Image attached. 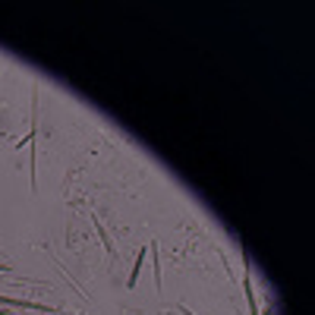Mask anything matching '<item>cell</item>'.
Returning a JSON list of instances; mask_svg holds the SVG:
<instances>
[{
  "label": "cell",
  "instance_id": "obj_1",
  "mask_svg": "<svg viewBox=\"0 0 315 315\" xmlns=\"http://www.w3.org/2000/svg\"><path fill=\"white\" fill-rule=\"evenodd\" d=\"M142 262H145V246L139 249V255H136V265H133V274H130V287H136V281H139V271H142Z\"/></svg>",
  "mask_w": 315,
  "mask_h": 315
},
{
  "label": "cell",
  "instance_id": "obj_2",
  "mask_svg": "<svg viewBox=\"0 0 315 315\" xmlns=\"http://www.w3.org/2000/svg\"><path fill=\"white\" fill-rule=\"evenodd\" d=\"M177 312H180V315H192V312H189V309H186V306H177Z\"/></svg>",
  "mask_w": 315,
  "mask_h": 315
}]
</instances>
